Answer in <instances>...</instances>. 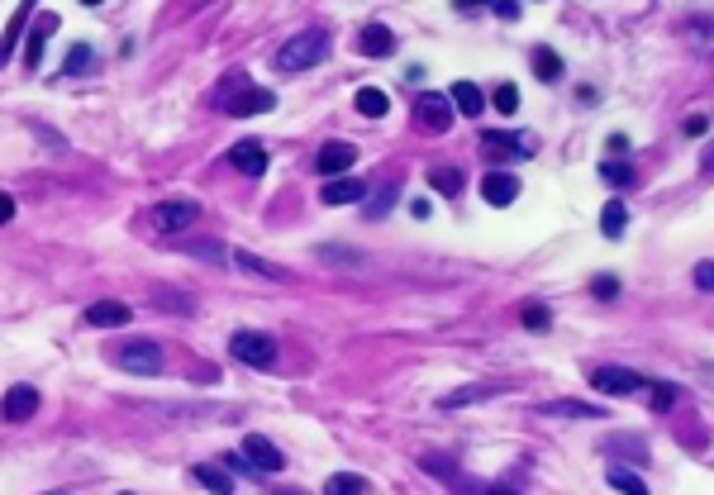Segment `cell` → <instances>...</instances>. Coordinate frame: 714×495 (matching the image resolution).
Listing matches in <instances>:
<instances>
[{"label": "cell", "instance_id": "6da1fadb", "mask_svg": "<svg viewBox=\"0 0 714 495\" xmlns=\"http://www.w3.org/2000/svg\"><path fill=\"white\" fill-rule=\"evenodd\" d=\"M329 58V29H301L291 43H281L276 53V68L281 72H310L314 62Z\"/></svg>", "mask_w": 714, "mask_h": 495}, {"label": "cell", "instance_id": "7a4b0ae2", "mask_svg": "<svg viewBox=\"0 0 714 495\" xmlns=\"http://www.w3.org/2000/svg\"><path fill=\"white\" fill-rule=\"evenodd\" d=\"M229 353L248 367H276V343L267 334H258V328H239L234 338H229Z\"/></svg>", "mask_w": 714, "mask_h": 495}, {"label": "cell", "instance_id": "3957f363", "mask_svg": "<svg viewBox=\"0 0 714 495\" xmlns=\"http://www.w3.org/2000/svg\"><path fill=\"white\" fill-rule=\"evenodd\" d=\"M591 386L605 391V395H647L657 382H647V376L628 372V367H595L591 372Z\"/></svg>", "mask_w": 714, "mask_h": 495}, {"label": "cell", "instance_id": "277c9868", "mask_svg": "<svg viewBox=\"0 0 714 495\" xmlns=\"http://www.w3.org/2000/svg\"><path fill=\"white\" fill-rule=\"evenodd\" d=\"M453 114H457V105H453V95L424 91L420 101H414V120H420L424 129H434V134H447V129H453Z\"/></svg>", "mask_w": 714, "mask_h": 495}, {"label": "cell", "instance_id": "5b68a950", "mask_svg": "<svg viewBox=\"0 0 714 495\" xmlns=\"http://www.w3.org/2000/svg\"><path fill=\"white\" fill-rule=\"evenodd\" d=\"M114 362H120L124 372H134V376H158L162 372V348L148 343V338H134V343H124V348L114 353Z\"/></svg>", "mask_w": 714, "mask_h": 495}, {"label": "cell", "instance_id": "8992f818", "mask_svg": "<svg viewBox=\"0 0 714 495\" xmlns=\"http://www.w3.org/2000/svg\"><path fill=\"white\" fill-rule=\"evenodd\" d=\"M481 153L495 158V162H505V158H529V153H534V139L510 134V129H495V134H481Z\"/></svg>", "mask_w": 714, "mask_h": 495}, {"label": "cell", "instance_id": "52a82bcc", "mask_svg": "<svg viewBox=\"0 0 714 495\" xmlns=\"http://www.w3.org/2000/svg\"><path fill=\"white\" fill-rule=\"evenodd\" d=\"M243 462H248V467H258V472H281V467H286V453H281L272 438L248 434L243 438Z\"/></svg>", "mask_w": 714, "mask_h": 495}, {"label": "cell", "instance_id": "ba28073f", "mask_svg": "<svg viewBox=\"0 0 714 495\" xmlns=\"http://www.w3.org/2000/svg\"><path fill=\"white\" fill-rule=\"evenodd\" d=\"M148 224H153V234H181L186 224H195V205L191 201H167L148 214Z\"/></svg>", "mask_w": 714, "mask_h": 495}, {"label": "cell", "instance_id": "9c48e42d", "mask_svg": "<svg viewBox=\"0 0 714 495\" xmlns=\"http://www.w3.org/2000/svg\"><path fill=\"white\" fill-rule=\"evenodd\" d=\"M272 105H276V95L267 86H248V91H239V95H229V101H224V110L239 114V120H243V114H267Z\"/></svg>", "mask_w": 714, "mask_h": 495}, {"label": "cell", "instance_id": "30bf717a", "mask_svg": "<svg viewBox=\"0 0 714 495\" xmlns=\"http://www.w3.org/2000/svg\"><path fill=\"white\" fill-rule=\"evenodd\" d=\"M481 195H486L491 205H514L520 201V176L514 172H486L481 176Z\"/></svg>", "mask_w": 714, "mask_h": 495}, {"label": "cell", "instance_id": "8fae6325", "mask_svg": "<svg viewBox=\"0 0 714 495\" xmlns=\"http://www.w3.org/2000/svg\"><path fill=\"white\" fill-rule=\"evenodd\" d=\"M320 195H324V205H353V201L367 195V181L362 176H329Z\"/></svg>", "mask_w": 714, "mask_h": 495}, {"label": "cell", "instance_id": "7c38bea8", "mask_svg": "<svg viewBox=\"0 0 714 495\" xmlns=\"http://www.w3.org/2000/svg\"><path fill=\"white\" fill-rule=\"evenodd\" d=\"M134 320V310H129L124 301H95L91 310H86V324L91 328H120V324H129Z\"/></svg>", "mask_w": 714, "mask_h": 495}, {"label": "cell", "instance_id": "4fadbf2b", "mask_svg": "<svg viewBox=\"0 0 714 495\" xmlns=\"http://www.w3.org/2000/svg\"><path fill=\"white\" fill-rule=\"evenodd\" d=\"M34 410H39V391H34V386H14V391L5 395V405H0V415H5L10 424H24Z\"/></svg>", "mask_w": 714, "mask_h": 495}, {"label": "cell", "instance_id": "5bb4252c", "mask_svg": "<svg viewBox=\"0 0 714 495\" xmlns=\"http://www.w3.org/2000/svg\"><path fill=\"white\" fill-rule=\"evenodd\" d=\"M229 162H234L239 172H248V176H262V172H267V153H262V143H253V139H243V143L229 148Z\"/></svg>", "mask_w": 714, "mask_h": 495}, {"label": "cell", "instance_id": "9a60e30c", "mask_svg": "<svg viewBox=\"0 0 714 495\" xmlns=\"http://www.w3.org/2000/svg\"><path fill=\"white\" fill-rule=\"evenodd\" d=\"M357 48L367 58H391L395 53V34H391L386 24H367V29H362V39H357Z\"/></svg>", "mask_w": 714, "mask_h": 495}, {"label": "cell", "instance_id": "2e32d148", "mask_svg": "<svg viewBox=\"0 0 714 495\" xmlns=\"http://www.w3.org/2000/svg\"><path fill=\"white\" fill-rule=\"evenodd\" d=\"M353 162H357V148H353V143H324V148H320V172H329V176L348 172Z\"/></svg>", "mask_w": 714, "mask_h": 495}, {"label": "cell", "instance_id": "e0dca14e", "mask_svg": "<svg viewBox=\"0 0 714 495\" xmlns=\"http://www.w3.org/2000/svg\"><path fill=\"white\" fill-rule=\"evenodd\" d=\"M234 262H239L243 272H253V276H267V282H286V267H276V262L258 257V253H248V248H239V253H234Z\"/></svg>", "mask_w": 714, "mask_h": 495}, {"label": "cell", "instance_id": "ac0fdd59", "mask_svg": "<svg viewBox=\"0 0 714 495\" xmlns=\"http://www.w3.org/2000/svg\"><path fill=\"white\" fill-rule=\"evenodd\" d=\"M447 95H453L457 114H481V110H486V95H481V86H472V81H457Z\"/></svg>", "mask_w": 714, "mask_h": 495}, {"label": "cell", "instance_id": "d6986e66", "mask_svg": "<svg viewBox=\"0 0 714 495\" xmlns=\"http://www.w3.org/2000/svg\"><path fill=\"white\" fill-rule=\"evenodd\" d=\"M58 29V14H39V29H34V39L24 43V62H29V72L39 68V53H43V39Z\"/></svg>", "mask_w": 714, "mask_h": 495}, {"label": "cell", "instance_id": "ffe728a7", "mask_svg": "<svg viewBox=\"0 0 714 495\" xmlns=\"http://www.w3.org/2000/svg\"><path fill=\"white\" fill-rule=\"evenodd\" d=\"M624 224H628V205H624V201H605V205H601V229H605V238H619Z\"/></svg>", "mask_w": 714, "mask_h": 495}, {"label": "cell", "instance_id": "44dd1931", "mask_svg": "<svg viewBox=\"0 0 714 495\" xmlns=\"http://www.w3.org/2000/svg\"><path fill=\"white\" fill-rule=\"evenodd\" d=\"M357 110L367 114V120H381V114L391 110V101H386V91H381V86H362L357 91Z\"/></svg>", "mask_w": 714, "mask_h": 495}, {"label": "cell", "instance_id": "7402d4cb", "mask_svg": "<svg viewBox=\"0 0 714 495\" xmlns=\"http://www.w3.org/2000/svg\"><path fill=\"white\" fill-rule=\"evenodd\" d=\"M610 486L619 490V495H647L643 476H638L634 467H610Z\"/></svg>", "mask_w": 714, "mask_h": 495}, {"label": "cell", "instance_id": "603a6c76", "mask_svg": "<svg viewBox=\"0 0 714 495\" xmlns=\"http://www.w3.org/2000/svg\"><path fill=\"white\" fill-rule=\"evenodd\" d=\"M362 490H367V482H362L357 472H339V476L324 482V495H362Z\"/></svg>", "mask_w": 714, "mask_h": 495}, {"label": "cell", "instance_id": "cb8c5ba5", "mask_svg": "<svg viewBox=\"0 0 714 495\" xmlns=\"http://www.w3.org/2000/svg\"><path fill=\"white\" fill-rule=\"evenodd\" d=\"M534 76L538 81H557L562 76V58L553 53V48H534Z\"/></svg>", "mask_w": 714, "mask_h": 495}, {"label": "cell", "instance_id": "d4e9b609", "mask_svg": "<svg viewBox=\"0 0 714 495\" xmlns=\"http://www.w3.org/2000/svg\"><path fill=\"white\" fill-rule=\"evenodd\" d=\"M195 482H201L210 495H234V482H229L220 467H195Z\"/></svg>", "mask_w": 714, "mask_h": 495}, {"label": "cell", "instance_id": "484cf974", "mask_svg": "<svg viewBox=\"0 0 714 495\" xmlns=\"http://www.w3.org/2000/svg\"><path fill=\"white\" fill-rule=\"evenodd\" d=\"M601 181H610V186H634V167L619 158H605L601 162Z\"/></svg>", "mask_w": 714, "mask_h": 495}, {"label": "cell", "instance_id": "4316f807", "mask_svg": "<svg viewBox=\"0 0 714 495\" xmlns=\"http://www.w3.org/2000/svg\"><path fill=\"white\" fill-rule=\"evenodd\" d=\"M429 186H434L438 195H457L462 191V172L457 167H434L429 172Z\"/></svg>", "mask_w": 714, "mask_h": 495}, {"label": "cell", "instance_id": "83f0119b", "mask_svg": "<svg viewBox=\"0 0 714 495\" xmlns=\"http://www.w3.org/2000/svg\"><path fill=\"white\" fill-rule=\"evenodd\" d=\"M29 5H34V0H24V5H20V14H14V20H10V29H5V34H0V68H5L10 48H14V39H20V29H24V20H29Z\"/></svg>", "mask_w": 714, "mask_h": 495}, {"label": "cell", "instance_id": "f1b7e54d", "mask_svg": "<svg viewBox=\"0 0 714 495\" xmlns=\"http://www.w3.org/2000/svg\"><path fill=\"white\" fill-rule=\"evenodd\" d=\"M543 415H576V419H591V415H601V410H595V405H572V400H547Z\"/></svg>", "mask_w": 714, "mask_h": 495}, {"label": "cell", "instance_id": "f546056e", "mask_svg": "<svg viewBox=\"0 0 714 495\" xmlns=\"http://www.w3.org/2000/svg\"><path fill=\"white\" fill-rule=\"evenodd\" d=\"M491 105L501 110V114H514V110H520V86H510V81H505V86H495Z\"/></svg>", "mask_w": 714, "mask_h": 495}, {"label": "cell", "instance_id": "4dcf8cb0", "mask_svg": "<svg viewBox=\"0 0 714 495\" xmlns=\"http://www.w3.org/2000/svg\"><path fill=\"white\" fill-rule=\"evenodd\" d=\"M91 62H95V53L86 43H77L72 53H68V72H91Z\"/></svg>", "mask_w": 714, "mask_h": 495}, {"label": "cell", "instance_id": "1f68e13d", "mask_svg": "<svg viewBox=\"0 0 714 495\" xmlns=\"http://www.w3.org/2000/svg\"><path fill=\"white\" fill-rule=\"evenodd\" d=\"M547 324H553V315H547V305H529V310H524V328H534V334H543Z\"/></svg>", "mask_w": 714, "mask_h": 495}, {"label": "cell", "instance_id": "d6a6232c", "mask_svg": "<svg viewBox=\"0 0 714 495\" xmlns=\"http://www.w3.org/2000/svg\"><path fill=\"white\" fill-rule=\"evenodd\" d=\"M591 291L601 295V301H614V295H619V276H610V272H605V276H595Z\"/></svg>", "mask_w": 714, "mask_h": 495}, {"label": "cell", "instance_id": "836d02e7", "mask_svg": "<svg viewBox=\"0 0 714 495\" xmlns=\"http://www.w3.org/2000/svg\"><path fill=\"white\" fill-rule=\"evenodd\" d=\"M186 253H191V257H205V262H220V257H224L214 243H186Z\"/></svg>", "mask_w": 714, "mask_h": 495}, {"label": "cell", "instance_id": "e575fe53", "mask_svg": "<svg viewBox=\"0 0 714 495\" xmlns=\"http://www.w3.org/2000/svg\"><path fill=\"white\" fill-rule=\"evenodd\" d=\"M695 286L714 291V262H695Z\"/></svg>", "mask_w": 714, "mask_h": 495}, {"label": "cell", "instance_id": "d590c367", "mask_svg": "<svg viewBox=\"0 0 714 495\" xmlns=\"http://www.w3.org/2000/svg\"><path fill=\"white\" fill-rule=\"evenodd\" d=\"M391 201H395V186H386V191H381V195H376V205H372L367 214H372V220H381V214H386V205H391Z\"/></svg>", "mask_w": 714, "mask_h": 495}, {"label": "cell", "instance_id": "8d00e7d4", "mask_svg": "<svg viewBox=\"0 0 714 495\" xmlns=\"http://www.w3.org/2000/svg\"><path fill=\"white\" fill-rule=\"evenodd\" d=\"M628 153V139L624 134H610V158H624Z\"/></svg>", "mask_w": 714, "mask_h": 495}, {"label": "cell", "instance_id": "74e56055", "mask_svg": "<svg viewBox=\"0 0 714 495\" xmlns=\"http://www.w3.org/2000/svg\"><path fill=\"white\" fill-rule=\"evenodd\" d=\"M686 134H695V139L705 134V114H691V120H686Z\"/></svg>", "mask_w": 714, "mask_h": 495}, {"label": "cell", "instance_id": "f35d334b", "mask_svg": "<svg viewBox=\"0 0 714 495\" xmlns=\"http://www.w3.org/2000/svg\"><path fill=\"white\" fill-rule=\"evenodd\" d=\"M10 220H14V201H10V195H0V224H10Z\"/></svg>", "mask_w": 714, "mask_h": 495}, {"label": "cell", "instance_id": "ab89813d", "mask_svg": "<svg viewBox=\"0 0 714 495\" xmlns=\"http://www.w3.org/2000/svg\"><path fill=\"white\" fill-rule=\"evenodd\" d=\"M491 5H495V14H505V20H514V10H520L514 0H491Z\"/></svg>", "mask_w": 714, "mask_h": 495}, {"label": "cell", "instance_id": "60d3db41", "mask_svg": "<svg viewBox=\"0 0 714 495\" xmlns=\"http://www.w3.org/2000/svg\"><path fill=\"white\" fill-rule=\"evenodd\" d=\"M410 214H414V220H429L434 210H429V201H410Z\"/></svg>", "mask_w": 714, "mask_h": 495}, {"label": "cell", "instance_id": "b9f144b4", "mask_svg": "<svg viewBox=\"0 0 714 495\" xmlns=\"http://www.w3.org/2000/svg\"><path fill=\"white\" fill-rule=\"evenodd\" d=\"M700 167H705V172H714V148H705V158H700Z\"/></svg>", "mask_w": 714, "mask_h": 495}, {"label": "cell", "instance_id": "7bdbcfd3", "mask_svg": "<svg viewBox=\"0 0 714 495\" xmlns=\"http://www.w3.org/2000/svg\"><path fill=\"white\" fill-rule=\"evenodd\" d=\"M476 5H486V0H457V10H476Z\"/></svg>", "mask_w": 714, "mask_h": 495}, {"label": "cell", "instance_id": "ee69618b", "mask_svg": "<svg viewBox=\"0 0 714 495\" xmlns=\"http://www.w3.org/2000/svg\"><path fill=\"white\" fill-rule=\"evenodd\" d=\"M481 495H514V490H505V486H486V490H481Z\"/></svg>", "mask_w": 714, "mask_h": 495}, {"label": "cell", "instance_id": "f6af8a7d", "mask_svg": "<svg viewBox=\"0 0 714 495\" xmlns=\"http://www.w3.org/2000/svg\"><path fill=\"white\" fill-rule=\"evenodd\" d=\"M276 495H305V490H291V486H286V490H276Z\"/></svg>", "mask_w": 714, "mask_h": 495}, {"label": "cell", "instance_id": "bcb514c9", "mask_svg": "<svg viewBox=\"0 0 714 495\" xmlns=\"http://www.w3.org/2000/svg\"><path fill=\"white\" fill-rule=\"evenodd\" d=\"M81 5H101V0H81Z\"/></svg>", "mask_w": 714, "mask_h": 495}, {"label": "cell", "instance_id": "7dc6e473", "mask_svg": "<svg viewBox=\"0 0 714 495\" xmlns=\"http://www.w3.org/2000/svg\"><path fill=\"white\" fill-rule=\"evenodd\" d=\"M58 495H68V490H58Z\"/></svg>", "mask_w": 714, "mask_h": 495}]
</instances>
